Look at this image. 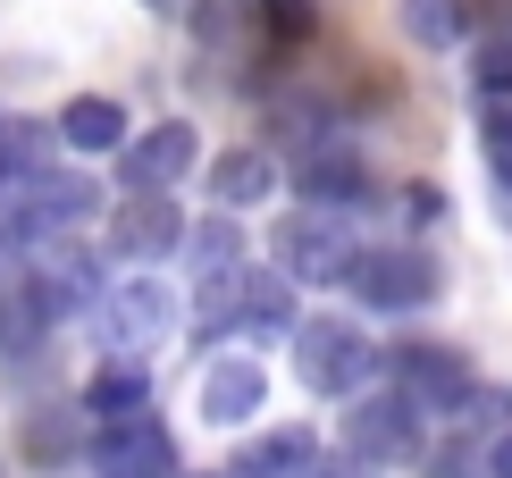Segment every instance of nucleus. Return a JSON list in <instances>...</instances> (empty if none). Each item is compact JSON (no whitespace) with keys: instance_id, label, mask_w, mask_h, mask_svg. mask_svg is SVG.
Instances as JSON below:
<instances>
[{"instance_id":"obj_25","label":"nucleus","mask_w":512,"mask_h":478,"mask_svg":"<svg viewBox=\"0 0 512 478\" xmlns=\"http://www.w3.org/2000/svg\"><path fill=\"white\" fill-rule=\"evenodd\" d=\"M487 177H496V193H504V210H512V151H487Z\"/></svg>"},{"instance_id":"obj_22","label":"nucleus","mask_w":512,"mask_h":478,"mask_svg":"<svg viewBox=\"0 0 512 478\" xmlns=\"http://www.w3.org/2000/svg\"><path fill=\"white\" fill-rule=\"evenodd\" d=\"M403 26L420 51H454L462 42V0H403Z\"/></svg>"},{"instance_id":"obj_21","label":"nucleus","mask_w":512,"mask_h":478,"mask_svg":"<svg viewBox=\"0 0 512 478\" xmlns=\"http://www.w3.org/2000/svg\"><path fill=\"white\" fill-rule=\"evenodd\" d=\"M244 328L252 336H286L294 328V286L277 269H252V294H244Z\"/></svg>"},{"instance_id":"obj_14","label":"nucleus","mask_w":512,"mask_h":478,"mask_svg":"<svg viewBox=\"0 0 512 478\" xmlns=\"http://www.w3.org/2000/svg\"><path fill=\"white\" fill-rule=\"evenodd\" d=\"M84 411H93L101 428L152 420V369H143V361H101V378L84 386Z\"/></svg>"},{"instance_id":"obj_15","label":"nucleus","mask_w":512,"mask_h":478,"mask_svg":"<svg viewBox=\"0 0 512 478\" xmlns=\"http://www.w3.org/2000/svg\"><path fill=\"white\" fill-rule=\"evenodd\" d=\"M51 143H59V126H42V118H0V202L51 177Z\"/></svg>"},{"instance_id":"obj_13","label":"nucleus","mask_w":512,"mask_h":478,"mask_svg":"<svg viewBox=\"0 0 512 478\" xmlns=\"http://www.w3.org/2000/svg\"><path fill=\"white\" fill-rule=\"evenodd\" d=\"M471 84H479V143L512 151V42H479L471 51Z\"/></svg>"},{"instance_id":"obj_17","label":"nucleus","mask_w":512,"mask_h":478,"mask_svg":"<svg viewBox=\"0 0 512 478\" xmlns=\"http://www.w3.org/2000/svg\"><path fill=\"white\" fill-rule=\"evenodd\" d=\"M269 185H277V160H269L261 143H236V151H219V160H210V202H219V210L269 202Z\"/></svg>"},{"instance_id":"obj_1","label":"nucleus","mask_w":512,"mask_h":478,"mask_svg":"<svg viewBox=\"0 0 512 478\" xmlns=\"http://www.w3.org/2000/svg\"><path fill=\"white\" fill-rule=\"evenodd\" d=\"M269 260H277V277H286V286H353L361 260H370V244L353 235L345 210L303 202V210H286V219L269 227Z\"/></svg>"},{"instance_id":"obj_20","label":"nucleus","mask_w":512,"mask_h":478,"mask_svg":"<svg viewBox=\"0 0 512 478\" xmlns=\"http://www.w3.org/2000/svg\"><path fill=\"white\" fill-rule=\"evenodd\" d=\"M185 260H194V286H202V277H236L244 269V235L227 219H202L194 235H185Z\"/></svg>"},{"instance_id":"obj_28","label":"nucleus","mask_w":512,"mask_h":478,"mask_svg":"<svg viewBox=\"0 0 512 478\" xmlns=\"http://www.w3.org/2000/svg\"><path fill=\"white\" fill-rule=\"evenodd\" d=\"M202 478H227V470H202Z\"/></svg>"},{"instance_id":"obj_6","label":"nucleus","mask_w":512,"mask_h":478,"mask_svg":"<svg viewBox=\"0 0 512 478\" xmlns=\"http://www.w3.org/2000/svg\"><path fill=\"white\" fill-rule=\"evenodd\" d=\"M387 369H395V386L420 411H471L479 403V378H471V361H462L454 344H395Z\"/></svg>"},{"instance_id":"obj_2","label":"nucleus","mask_w":512,"mask_h":478,"mask_svg":"<svg viewBox=\"0 0 512 478\" xmlns=\"http://www.w3.org/2000/svg\"><path fill=\"white\" fill-rule=\"evenodd\" d=\"M378 369H387V353H378V344L361 336L353 319H303V328H294V378H303L311 395H345V403H361Z\"/></svg>"},{"instance_id":"obj_27","label":"nucleus","mask_w":512,"mask_h":478,"mask_svg":"<svg viewBox=\"0 0 512 478\" xmlns=\"http://www.w3.org/2000/svg\"><path fill=\"white\" fill-rule=\"evenodd\" d=\"M261 9L277 17V26H303V0H261Z\"/></svg>"},{"instance_id":"obj_11","label":"nucleus","mask_w":512,"mask_h":478,"mask_svg":"<svg viewBox=\"0 0 512 478\" xmlns=\"http://www.w3.org/2000/svg\"><path fill=\"white\" fill-rule=\"evenodd\" d=\"M185 235H194V227L177 219V202H168V193H126L118 219H110V252H126V260H160V252H177Z\"/></svg>"},{"instance_id":"obj_16","label":"nucleus","mask_w":512,"mask_h":478,"mask_svg":"<svg viewBox=\"0 0 512 478\" xmlns=\"http://www.w3.org/2000/svg\"><path fill=\"white\" fill-rule=\"evenodd\" d=\"M311 470H319L311 428H269V437H252L236 462H227V478H311Z\"/></svg>"},{"instance_id":"obj_7","label":"nucleus","mask_w":512,"mask_h":478,"mask_svg":"<svg viewBox=\"0 0 512 478\" xmlns=\"http://www.w3.org/2000/svg\"><path fill=\"white\" fill-rule=\"evenodd\" d=\"M26 294H34L42 319H76V311H101L110 286H101V260L84 244H42L34 269H26Z\"/></svg>"},{"instance_id":"obj_8","label":"nucleus","mask_w":512,"mask_h":478,"mask_svg":"<svg viewBox=\"0 0 512 478\" xmlns=\"http://www.w3.org/2000/svg\"><path fill=\"white\" fill-rule=\"evenodd\" d=\"M93 470H101V478H185V470H177V437H168L160 420L101 428V437H93Z\"/></svg>"},{"instance_id":"obj_23","label":"nucleus","mask_w":512,"mask_h":478,"mask_svg":"<svg viewBox=\"0 0 512 478\" xmlns=\"http://www.w3.org/2000/svg\"><path fill=\"white\" fill-rule=\"evenodd\" d=\"M42 336H51V319L34 311V294H26V286L0 294V353H34Z\"/></svg>"},{"instance_id":"obj_10","label":"nucleus","mask_w":512,"mask_h":478,"mask_svg":"<svg viewBox=\"0 0 512 478\" xmlns=\"http://www.w3.org/2000/svg\"><path fill=\"white\" fill-rule=\"evenodd\" d=\"M261 403H269V378H261V361H244V353L210 361V369H202V386H194V411H202L210 428H244Z\"/></svg>"},{"instance_id":"obj_18","label":"nucleus","mask_w":512,"mask_h":478,"mask_svg":"<svg viewBox=\"0 0 512 478\" xmlns=\"http://www.w3.org/2000/svg\"><path fill=\"white\" fill-rule=\"evenodd\" d=\"M59 135H68L76 151H126V143H135V135H126V110H118V101H101V93L68 101V110H59Z\"/></svg>"},{"instance_id":"obj_24","label":"nucleus","mask_w":512,"mask_h":478,"mask_svg":"<svg viewBox=\"0 0 512 478\" xmlns=\"http://www.w3.org/2000/svg\"><path fill=\"white\" fill-rule=\"evenodd\" d=\"M429 478H496V470H487V445H437Z\"/></svg>"},{"instance_id":"obj_4","label":"nucleus","mask_w":512,"mask_h":478,"mask_svg":"<svg viewBox=\"0 0 512 478\" xmlns=\"http://www.w3.org/2000/svg\"><path fill=\"white\" fill-rule=\"evenodd\" d=\"M429 411H420L403 386H387V395H361L353 403V420H345V445H353V462H370V470H387V462H429Z\"/></svg>"},{"instance_id":"obj_26","label":"nucleus","mask_w":512,"mask_h":478,"mask_svg":"<svg viewBox=\"0 0 512 478\" xmlns=\"http://www.w3.org/2000/svg\"><path fill=\"white\" fill-rule=\"evenodd\" d=\"M487 470H496V478H512V428H504L496 445H487Z\"/></svg>"},{"instance_id":"obj_12","label":"nucleus","mask_w":512,"mask_h":478,"mask_svg":"<svg viewBox=\"0 0 512 478\" xmlns=\"http://www.w3.org/2000/svg\"><path fill=\"white\" fill-rule=\"evenodd\" d=\"M294 185H303V202H319V210H353L361 202V151L345 135H311L303 160H294Z\"/></svg>"},{"instance_id":"obj_9","label":"nucleus","mask_w":512,"mask_h":478,"mask_svg":"<svg viewBox=\"0 0 512 478\" xmlns=\"http://www.w3.org/2000/svg\"><path fill=\"white\" fill-rule=\"evenodd\" d=\"M118 168H126V193H168L185 168H194V126H185V118H160L152 135H135V143L118 151Z\"/></svg>"},{"instance_id":"obj_3","label":"nucleus","mask_w":512,"mask_h":478,"mask_svg":"<svg viewBox=\"0 0 512 478\" xmlns=\"http://www.w3.org/2000/svg\"><path fill=\"white\" fill-rule=\"evenodd\" d=\"M177 328V294L160 286V277H118L110 294H101V311H93V344L110 361H152V344Z\"/></svg>"},{"instance_id":"obj_5","label":"nucleus","mask_w":512,"mask_h":478,"mask_svg":"<svg viewBox=\"0 0 512 478\" xmlns=\"http://www.w3.org/2000/svg\"><path fill=\"white\" fill-rule=\"evenodd\" d=\"M437 252H420V244H370V260H361V277H353V294L370 302V311H387V319H403V311H429L437 302Z\"/></svg>"},{"instance_id":"obj_19","label":"nucleus","mask_w":512,"mask_h":478,"mask_svg":"<svg viewBox=\"0 0 512 478\" xmlns=\"http://www.w3.org/2000/svg\"><path fill=\"white\" fill-rule=\"evenodd\" d=\"M244 294H252V269H236V277H202V286H194V319H202V336L244 328Z\"/></svg>"}]
</instances>
